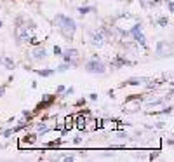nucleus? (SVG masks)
<instances>
[{"label": "nucleus", "instance_id": "ddd939ff", "mask_svg": "<svg viewBox=\"0 0 174 162\" xmlns=\"http://www.w3.org/2000/svg\"><path fill=\"white\" fill-rule=\"evenodd\" d=\"M157 23H158L160 26H167V25H169V19L164 16V18H158V19H157Z\"/></svg>", "mask_w": 174, "mask_h": 162}, {"label": "nucleus", "instance_id": "9d476101", "mask_svg": "<svg viewBox=\"0 0 174 162\" xmlns=\"http://www.w3.org/2000/svg\"><path fill=\"white\" fill-rule=\"evenodd\" d=\"M0 63H2V65L7 68V70H14V68H16L14 61L10 59V58H7V56H2V58H0Z\"/></svg>", "mask_w": 174, "mask_h": 162}, {"label": "nucleus", "instance_id": "412c9836", "mask_svg": "<svg viewBox=\"0 0 174 162\" xmlns=\"http://www.w3.org/2000/svg\"><path fill=\"white\" fill-rule=\"evenodd\" d=\"M73 159H75L73 155H66V157H63V161H66V162H72Z\"/></svg>", "mask_w": 174, "mask_h": 162}, {"label": "nucleus", "instance_id": "7ed1b4c3", "mask_svg": "<svg viewBox=\"0 0 174 162\" xmlns=\"http://www.w3.org/2000/svg\"><path fill=\"white\" fill-rule=\"evenodd\" d=\"M129 35H133L134 40L138 42L139 45L146 47V39H144V35H143V28H141V23H136L133 28L129 30Z\"/></svg>", "mask_w": 174, "mask_h": 162}, {"label": "nucleus", "instance_id": "6ab92c4d", "mask_svg": "<svg viewBox=\"0 0 174 162\" xmlns=\"http://www.w3.org/2000/svg\"><path fill=\"white\" fill-rule=\"evenodd\" d=\"M73 91H75V89H73V87H70V89H64V94H66V96H70V94H73Z\"/></svg>", "mask_w": 174, "mask_h": 162}, {"label": "nucleus", "instance_id": "4be33fe9", "mask_svg": "<svg viewBox=\"0 0 174 162\" xmlns=\"http://www.w3.org/2000/svg\"><path fill=\"white\" fill-rule=\"evenodd\" d=\"M89 98H91L92 101H96V100H98V94H96V92H92V94H89Z\"/></svg>", "mask_w": 174, "mask_h": 162}, {"label": "nucleus", "instance_id": "423d86ee", "mask_svg": "<svg viewBox=\"0 0 174 162\" xmlns=\"http://www.w3.org/2000/svg\"><path fill=\"white\" fill-rule=\"evenodd\" d=\"M157 54L158 56H171V44L167 45V42L162 40L157 44Z\"/></svg>", "mask_w": 174, "mask_h": 162}, {"label": "nucleus", "instance_id": "5701e85b", "mask_svg": "<svg viewBox=\"0 0 174 162\" xmlns=\"http://www.w3.org/2000/svg\"><path fill=\"white\" fill-rule=\"evenodd\" d=\"M80 141H82V138H80V136H75V140H73V143H75V145H78Z\"/></svg>", "mask_w": 174, "mask_h": 162}, {"label": "nucleus", "instance_id": "4468645a", "mask_svg": "<svg viewBox=\"0 0 174 162\" xmlns=\"http://www.w3.org/2000/svg\"><path fill=\"white\" fill-rule=\"evenodd\" d=\"M68 68H70V63H66V61H64L63 65H59V66H58V71H66Z\"/></svg>", "mask_w": 174, "mask_h": 162}, {"label": "nucleus", "instance_id": "a211bd4d", "mask_svg": "<svg viewBox=\"0 0 174 162\" xmlns=\"http://www.w3.org/2000/svg\"><path fill=\"white\" fill-rule=\"evenodd\" d=\"M125 84H131V85H138V84H141V79H131V80L125 82Z\"/></svg>", "mask_w": 174, "mask_h": 162}, {"label": "nucleus", "instance_id": "393cba45", "mask_svg": "<svg viewBox=\"0 0 174 162\" xmlns=\"http://www.w3.org/2000/svg\"><path fill=\"white\" fill-rule=\"evenodd\" d=\"M118 2H122V0H118Z\"/></svg>", "mask_w": 174, "mask_h": 162}, {"label": "nucleus", "instance_id": "aec40b11", "mask_svg": "<svg viewBox=\"0 0 174 162\" xmlns=\"http://www.w3.org/2000/svg\"><path fill=\"white\" fill-rule=\"evenodd\" d=\"M167 9H169V12H173V9H174V5H173V0H169V2H167Z\"/></svg>", "mask_w": 174, "mask_h": 162}, {"label": "nucleus", "instance_id": "0eeeda50", "mask_svg": "<svg viewBox=\"0 0 174 162\" xmlns=\"http://www.w3.org/2000/svg\"><path fill=\"white\" fill-rule=\"evenodd\" d=\"M91 42H92V45H103L104 44V33L103 31H92L91 33Z\"/></svg>", "mask_w": 174, "mask_h": 162}, {"label": "nucleus", "instance_id": "9b49d317", "mask_svg": "<svg viewBox=\"0 0 174 162\" xmlns=\"http://www.w3.org/2000/svg\"><path fill=\"white\" fill-rule=\"evenodd\" d=\"M37 75H40V77H51V75H54V70H37Z\"/></svg>", "mask_w": 174, "mask_h": 162}, {"label": "nucleus", "instance_id": "f03ea898", "mask_svg": "<svg viewBox=\"0 0 174 162\" xmlns=\"http://www.w3.org/2000/svg\"><path fill=\"white\" fill-rule=\"evenodd\" d=\"M85 71H87V73L101 75V73H104V63H103L98 56H92V59H89L85 63Z\"/></svg>", "mask_w": 174, "mask_h": 162}, {"label": "nucleus", "instance_id": "20e7f679", "mask_svg": "<svg viewBox=\"0 0 174 162\" xmlns=\"http://www.w3.org/2000/svg\"><path fill=\"white\" fill-rule=\"evenodd\" d=\"M131 65L133 63L127 59L125 56H122V54H117L112 59V68H122V66H131Z\"/></svg>", "mask_w": 174, "mask_h": 162}, {"label": "nucleus", "instance_id": "1a4fd4ad", "mask_svg": "<svg viewBox=\"0 0 174 162\" xmlns=\"http://www.w3.org/2000/svg\"><path fill=\"white\" fill-rule=\"evenodd\" d=\"M45 54H47V52H45L44 47H37V49H33V52H31V58L35 61H42L45 58Z\"/></svg>", "mask_w": 174, "mask_h": 162}, {"label": "nucleus", "instance_id": "39448f33", "mask_svg": "<svg viewBox=\"0 0 174 162\" xmlns=\"http://www.w3.org/2000/svg\"><path fill=\"white\" fill-rule=\"evenodd\" d=\"M54 101H56V96H52V94H45V96H42V101L39 103V106H37V111L49 108V106H51Z\"/></svg>", "mask_w": 174, "mask_h": 162}, {"label": "nucleus", "instance_id": "2eb2a0df", "mask_svg": "<svg viewBox=\"0 0 174 162\" xmlns=\"http://www.w3.org/2000/svg\"><path fill=\"white\" fill-rule=\"evenodd\" d=\"M37 131L39 132H47L49 131V127H47L45 124H40V126H37Z\"/></svg>", "mask_w": 174, "mask_h": 162}, {"label": "nucleus", "instance_id": "b1692460", "mask_svg": "<svg viewBox=\"0 0 174 162\" xmlns=\"http://www.w3.org/2000/svg\"><path fill=\"white\" fill-rule=\"evenodd\" d=\"M4 92H5V85H0V98L4 96Z\"/></svg>", "mask_w": 174, "mask_h": 162}, {"label": "nucleus", "instance_id": "6e6552de", "mask_svg": "<svg viewBox=\"0 0 174 162\" xmlns=\"http://www.w3.org/2000/svg\"><path fill=\"white\" fill-rule=\"evenodd\" d=\"M16 33H18V39H19V42H28L30 40V35H28V26H18V30H16Z\"/></svg>", "mask_w": 174, "mask_h": 162}, {"label": "nucleus", "instance_id": "f3484780", "mask_svg": "<svg viewBox=\"0 0 174 162\" xmlns=\"http://www.w3.org/2000/svg\"><path fill=\"white\" fill-rule=\"evenodd\" d=\"M54 56H63V51L59 45H54Z\"/></svg>", "mask_w": 174, "mask_h": 162}, {"label": "nucleus", "instance_id": "dca6fc26", "mask_svg": "<svg viewBox=\"0 0 174 162\" xmlns=\"http://www.w3.org/2000/svg\"><path fill=\"white\" fill-rule=\"evenodd\" d=\"M77 126H78V129H85V120H84L82 117L77 120Z\"/></svg>", "mask_w": 174, "mask_h": 162}, {"label": "nucleus", "instance_id": "f8f14e48", "mask_svg": "<svg viewBox=\"0 0 174 162\" xmlns=\"http://www.w3.org/2000/svg\"><path fill=\"white\" fill-rule=\"evenodd\" d=\"M89 12H94V7H89V5H87V7H78V14H89Z\"/></svg>", "mask_w": 174, "mask_h": 162}, {"label": "nucleus", "instance_id": "f257e3e1", "mask_svg": "<svg viewBox=\"0 0 174 162\" xmlns=\"http://www.w3.org/2000/svg\"><path fill=\"white\" fill-rule=\"evenodd\" d=\"M54 25L59 28V31H61L66 39H73V35L77 31V23H75V19H72L70 16H64V14H56Z\"/></svg>", "mask_w": 174, "mask_h": 162}]
</instances>
